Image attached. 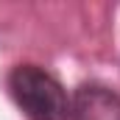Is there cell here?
I'll list each match as a JSON object with an SVG mask.
<instances>
[{
  "instance_id": "cell-1",
  "label": "cell",
  "mask_w": 120,
  "mask_h": 120,
  "mask_svg": "<svg viewBox=\"0 0 120 120\" xmlns=\"http://www.w3.org/2000/svg\"><path fill=\"white\" fill-rule=\"evenodd\" d=\"M8 90L31 120H70V98L56 75L39 64H20L8 75Z\"/></svg>"
},
{
  "instance_id": "cell-2",
  "label": "cell",
  "mask_w": 120,
  "mask_h": 120,
  "mask_svg": "<svg viewBox=\"0 0 120 120\" xmlns=\"http://www.w3.org/2000/svg\"><path fill=\"white\" fill-rule=\"evenodd\" d=\"M70 120H120V95L103 84H81L70 98Z\"/></svg>"
}]
</instances>
